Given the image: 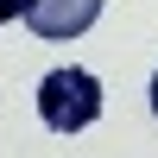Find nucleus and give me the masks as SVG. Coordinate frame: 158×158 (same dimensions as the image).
<instances>
[{"label": "nucleus", "instance_id": "obj_4", "mask_svg": "<svg viewBox=\"0 0 158 158\" xmlns=\"http://www.w3.org/2000/svg\"><path fill=\"white\" fill-rule=\"evenodd\" d=\"M152 114H158V76H152Z\"/></svg>", "mask_w": 158, "mask_h": 158}, {"label": "nucleus", "instance_id": "obj_3", "mask_svg": "<svg viewBox=\"0 0 158 158\" xmlns=\"http://www.w3.org/2000/svg\"><path fill=\"white\" fill-rule=\"evenodd\" d=\"M25 6H32V0H0V25H6V19H19Z\"/></svg>", "mask_w": 158, "mask_h": 158}, {"label": "nucleus", "instance_id": "obj_1", "mask_svg": "<svg viewBox=\"0 0 158 158\" xmlns=\"http://www.w3.org/2000/svg\"><path fill=\"white\" fill-rule=\"evenodd\" d=\"M38 120L51 133H82V127L101 120V82L82 70V63H63L38 82Z\"/></svg>", "mask_w": 158, "mask_h": 158}, {"label": "nucleus", "instance_id": "obj_2", "mask_svg": "<svg viewBox=\"0 0 158 158\" xmlns=\"http://www.w3.org/2000/svg\"><path fill=\"white\" fill-rule=\"evenodd\" d=\"M95 19H101V0H32L25 6V25L38 38H82Z\"/></svg>", "mask_w": 158, "mask_h": 158}]
</instances>
